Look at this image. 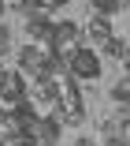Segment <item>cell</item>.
Segmentation results:
<instances>
[{
	"label": "cell",
	"mask_w": 130,
	"mask_h": 146,
	"mask_svg": "<svg viewBox=\"0 0 130 146\" xmlns=\"http://www.w3.org/2000/svg\"><path fill=\"white\" fill-rule=\"evenodd\" d=\"M104 75V60H101V49L93 45H78L71 52V79L74 82H97Z\"/></svg>",
	"instance_id": "1"
},
{
	"label": "cell",
	"mask_w": 130,
	"mask_h": 146,
	"mask_svg": "<svg viewBox=\"0 0 130 146\" xmlns=\"http://www.w3.org/2000/svg\"><path fill=\"white\" fill-rule=\"evenodd\" d=\"M82 41H86V26H78L74 19H56L52 38H48V49H52V52H67V56H71Z\"/></svg>",
	"instance_id": "2"
},
{
	"label": "cell",
	"mask_w": 130,
	"mask_h": 146,
	"mask_svg": "<svg viewBox=\"0 0 130 146\" xmlns=\"http://www.w3.org/2000/svg\"><path fill=\"white\" fill-rule=\"evenodd\" d=\"M30 98V82H26V75L19 71V68H11V71H4L0 75V109H15L19 101H26Z\"/></svg>",
	"instance_id": "3"
},
{
	"label": "cell",
	"mask_w": 130,
	"mask_h": 146,
	"mask_svg": "<svg viewBox=\"0 0 130 146\" xmlns=\"http://www.w3.org/2000/svg\"><path fill=\"white\" fill-rule=\"evenodd\" d=\"M45 60H48V49H45V45L22 41V45L15 49V68H19L26 79H37V75H45Z\"/></svg>",
	"instance_id": "4"
},
{
	"label": "cell",
	"mask_w": 130,
	"mask_h": 146,
	"mask_svg": "<svg viewBox=\"0 0 130 146\" xmlns=\"http://www.w3.org/2000/svg\"><path fill=\"white\" fill-rule=\"evenodd\" d=\"M52 26H56V19H52V15H48V8H45V11H37V15L22 19V34H26V41H34V45H45V49H48Z\"/></svg>",
	"instance_id": "5"
},
{
	"label": "cell",
	"mask_w": 130,
	"mask_h": 146,
	"mask_svg": "<svg viewBox=\"0 0 130 146\" xmlns=\"http://www.w3.org/2000/svg\"><path fill=\"white\" fill-rule=\"evenodd\" d=\"M86 38L93 41V49H104V45L115 38L112 19H108V15H89V23H86Z\"/></svg>",
	"instance_id": "6"
},
{
	"label": "cell",
	"mask_w": 130,
	"mask_h": 146,
	"mask_svg": "<svg viewBox=\"0 0 130 146\" xmlns=\"http://www.w3.org/2000/svg\"><path fill=\"white\" fill-rule=\"evenodd\" d=\"M45 75H52V79H63V82H67V79H71V56H67V52H52V49H48Z\"/></svg>",
	"instance_id": "7"
},
{
	"label": "cell",
	"mask_w": 130,
	"mask_h": 146,
	"mask_svg": "<svg viewBox=\"0 0 130 146\" xmlns=\"http://www.w3.org/2000/svg\"><path fill=\"white\" fill-rule=\"evenodd\" d=\"M108 98H112L115 105H130V79H126V75L115 79V82L108 86Z\"/></svg>",
	"instance_id": "8"
},
{
	"label": "cell",
	"mask_w": 130,
	"mask_h": 146,
	"mask_svg": "<svg viewBox=\"0 0 130 146\" xmlns=\"http://www.w3.org/2000/svg\"><path fill=\"white\" fill-rule=\"evenodd\" d=\"M104 56H112V60H123V64H126V60H130V41H126V38H112V41L104 45Z\"/></svg>",
	"instance_id": "9"
},
{
	"label": "cell",
	"mask_w": 130,
	"mask_h": 146,
	"mask_svg": "<svg viewBox=\"0 0 130 146\" xmlns=\"http://www.w3.org/2000/svg\"><path fill=\"white\" fill-rule=\"evenodd\" d=\"M89 4H93V15H119L123 11V4H119V0H89Z\"/></svg>",
	"instance_id": "10"
},
{
	"label": "cell",
	"mask_w": 130,
	"mask_h": 146,
	"mask_svg": "<svg viewBox=\"0 0 130 146\" xmlns=\"http://www.w3.org/2000/svg\"><path fill=\"white\" fill-rule=\"evenodd\" d=\"M11 38H15V34H11V26L0 19V60H4V56L11 52Z\"/></svg>",
	"instance_id": "11"
},
{
	"label": "cell",
	"mask_w": 130,
	"mask_h": 146,
	"mask_svg": "<svg viewBox=\"0 0 130 146\" xmlns=\"http://www.w3.org/2000/svg\"><path fill=\"white\" fill-rule=\"evenodd\" d=\"M123 68H126V71H123V75H126V79H130V60H126V64H123Z\"/></svg>",
	"instance_id": "12"
},
{
	"label": "cell",
	"mask_w": 130,
	"mask_h": 146,
	"mask_svg": "<svg viewBox=\"0 0 130 146\" xmlns=\"http://www.w3.org/2000/svg\"><path fill=\"white\" fill-rule=\"evenodd\" d=\"M119 4H123V11H126V8H130V0H119Z\"/></svg>",
	"instance_id": "13"
},
{
	"label": "cell",
	"mask_w": 130,
	"mask_h": 146,
	"mask_svg": "<svg viewBox=\"0 0 130 146\" xmlns=\"http://www.w3.org/2000/svg\"><path fill=\"white\" fill-rule=\"evenodd\" d=\"M0 146H11V142H8V139H0Z\"/></svg>",
	"instance_id": "14"
},
{
	"label": "cell",
	"mask_w": 130,
	"mask_h": 146,
	"mask_svg": "<svg viewBox=\"0 0 130 146\" xmlns=\"http://www.w3.org/2000/svg\"><path fill=\"white\" fill-rule=\"evenodd\" d=\"M104 146H123V142H104Z\"/></svg>",
	"instance_id": "15"
}]
</instances>
